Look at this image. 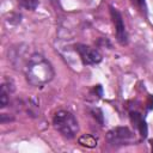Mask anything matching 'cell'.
Listing matches in <instances>:
<instances>
[{
  "instance_id": "cell-1",
  "label": "cell",
  "mask_w": 153,
  "mask_h": 153,
  "mask_svg": "<svg viewBox=\"0 0 153 153\" xmlns=\"http://www.w3.org/2000/svg\"><path fill=\"white\" fill-rule=\"evenodd\" d=\"M25 78L30 85L42 87L54 78V68L43 55L33 54L26 61Z\"/></svg>"
},
{
  "instance_id": "cell-2",
  "label": "cell",
  "mask_w": 153,
  "mask_h": 153,
  "mask_svg": "<svg viewBox=\"0 0 153 153\" xmlns=\"http://www.w3.org/2000/svg\"><path fill=\"white\" fill-rule=\"evenodd\" d=\"M53 124L55 129L66 139L71 140L74 139L79 131V123L75 118V116L67 111V110H60L54 115Z\"/></svg>"
},
{
  "instance_id": "cell-3",
  "label": "cell",
  "mask_w": 153,
  "mask_h": 153,
  "mask_svg": "<svg viewBox=\"0 0 153 153\" xmlns=\"http://www.w3.org/2000/svg\"><path fill=\"white\" fill-rule=\"evenodd\" d=\"M106 141L111 146H124L134 141V134L128 127H116L108 131Z\"/></svg>"
},
{
  "instance_id": "cell-4",
  "label": "cell",
  "mask_w": 153,
  "mask_h": 153,
  "mask_svg": "<svg viewBox=\"0 0 153 153\" xmlns=\"http://www.w3.org/2000/svg\"><path fill=\"white\" fill-rule=\"evenodd\" d=\"M110 8V16L115 26V35H116V39L121 45H127L128 44V33L124 26V22H123V17L122 14L112 6L109 7Z\"/></svg>"
},
{
  "instance_id": "cell-5",
  "label": "cell",
  "mask_w": 153,
  "mask_h": 153,
  "mask_svg": "<svg viewBox=\"0 0 153 153\" xmlns=\"http://www.w3.org/2000/svg\"><path fill=\"white\" fill-rule=\"evenodd\" d=\"M74 49L84 65H96L102 61V54L90 45L78 43L74 45Z\"/></svg>"
},
{
  "instance_id": "cell-6",
  "label": "cell",
  "mask_w": 153,
  "mask_h": 153,
  "mask_svg": "<svg viewBox=\"0 0 153 153\" xmlns=\"http://www.w3.org/2000/svg\"><path fill=\"white\" fill-rule=\"evenodd\" d=\"M130 121H131L133 126L137 129L140 135L145 139L147 136V126H146V122H145V118L142 117V115L139 111H130Z\"/></svg>"
},
{
  "instance_id": "cell-7",
  "label": "cell",
  "mask_w": 153,
  "mask_h": 153,
  "mask_svg": "<svg viewBox=\"0 0 153 153\" xmlns=\"http://www.w3.org/2000/svg\"><path fill=\"white\" fill-rule=\"evenodd\" d=\"M7 84L6 82H4L2 85H1V90H0V106L1 108H5L7 104H8V100H10V93L14 90V87H10V88H7Z\"/></svg>"
},
{
  "instance_id": "cell-8",
  "label": "cell",
  "mask_w": 153,
  "mask_h": 153,
  "mask_svg": "<svg viewBox=\"0 0 153 153\" xmlns=\"http://www.w3.org/2000/svg\"><path fill=\"white\" fill-rule=\"evenodd\" d=\"M79 143L80 145H82V146H86V147H88V148H92V147H94L96 145H97V139L96 137H93L92 135H90V134H85V135H81L80 137H79Z\"/></svg>"
},
{
  "instance_id": "cell-9",
  "label": "cell",
  "mask_w": 153,
  "mask_h": 153,
  "mask_svg": "<svg viewBox=\"0 0 153 153\" xmlns=\"http://www.w3.org/2000/svg\"><path fill=\"white\" fill-rule=\"evenodd\" d=\"M17 2L20 7L30 11L36 10V7L38 6V0H17Z\"/></svg>"
},
{
  "instance_id": "cell-10",
  "label": "cell",
  "mask_w": 153,
  "mask_h": 153,
  "mask_svg": "<svg viewBox=\"0 0 153 153\" xmlns=\"http://www.w3.org/2000/svg\"><path fill=\"white\" fill-rule=\"evenodd\" d=\"M131 5L135 6L140 12H142L143 14L147 13V7H146V0H130Z\"/></svg>"
}]
</instances>
